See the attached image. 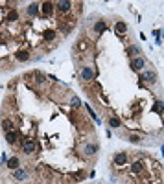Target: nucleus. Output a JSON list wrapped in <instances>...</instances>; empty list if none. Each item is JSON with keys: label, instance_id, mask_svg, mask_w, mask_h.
<instances>
[{"label": "nucleus", "instance_id": "nucleus-21", "mask_svg": "<svg viewBox=\"0 0 164 184\" xmlns=\"http://www.w3.org/2000/svg\"><path fill=\"white\" fill-rule=\"evenodd\" d=\"M138 53H140L138 46H131V48H129V55H138Z\"/></svg>", "mask_w": 164, "mask_h": 184}, {"label": "nucleus", "instance_id": "nucleus-10", "mask_svg": "<svg viewBox=\"0 0 164 184\" xmlns=\"http://www.w3.org/2000/svg\"><path fill=\"white\" fill-rule=\"evenodd\" d=\"M83 153L87 155V156H92V155H96V153H98V146H85Z\"/></svg>", "mask_w": 164, "mask_h": 184}, {"label": "nucleus", "instance_id": "nucleus-16", "mask_svg": "<svg viewBox=\"0 0 164 184\" xmlns=\"http://www.w3.org/2000/svg\"><path fill=\"white\" fill-rule=\"evenodd\" d=\"M17 59L19 61H28L30 59V53L26 52V50H24V52H17Z\"/></svg>", "mask_w": 164, "mask_h": 184}, {"label": "nucleus", "instance_id": "nucleus-23", "mask_svg": "<svg viewBox=\"0 0 164 184\" xmlns=\"http://www.w3.org/2000/svg\"><path fill=\"white\" fill-rule=\"evenodd\" d=\"M17 18H19L17 11H9V13H7V20H17Z\"/></svg>", "mask_w": 164, "mask_h": 184}, {"label": "nucleus", "instance_id": "nucleus-25", "mask_svg": "<svg viewBox=\"0 0 164 184\" xmlns=\"http://www.w3.org/2000/svg\"><path fill=\"white\" fill-rule=\"evenodd\" d=\"M72 105H74V107H79V105H81L79 98H76V96H74V98H72Z\"/></svg>", "mask_w": 164, "mask_h": 184}, {"label": "nucleus", "instance_id": "nucleus-7", "mask_svg": "<svg viewBox=\"0 0 164 184\" xmlns=\"http://www.w3.org/2000/svg\"><path fill=\"white\" fill-rule=\"evenodd\" d=\"M20 168V160H19V156H11L9 160H7V169H19Z\"/></svg>", "mask_w": 164, "mask_h": 184}, {"label": "nucleus", "instance_id": "nucleus-5", "mask_svg": "<svg viewBox=\"0 0 164 184\" xmlns=\"http://www.w3.org/2000/svg\"><path fill=\"white\" fill-rule=\"evenodd\" d=\"M144 66H146V61H144L142 57H135V59H133V63H131V68L136 70V72H138V70H142Z\"/></svg>", "mask_w": 164, "mask_h": 184}, {"label": "nucleus", "instance_id": "nucleus-17", "mask_svg": "<svg viewBox=\"0 0 164 184\" xmlns=\"http://www.w3.org/2000/svg\"><path fill=\"white\" fill-rule=\"evenodd\" d=\"M103 30H105V22H103V20L96 22V26H94V31H96V33H101Z\"/></svg>", "mask_w": 164, "mask_h": 184}, {"label": "nucleus", "instance_id": "nucleus-11", "mask_svg": "<svg viewBox=\"0 0 164 184\" xmlns=\"http://www.w3.org/2000/svg\"><path fill=\"white\" fill-rule=\"evenodd\" d=\"M39 11H41V6H39V4H30V7H28V15L35 17V15H39Z\"/></svg>", "mask_w": 164, "mask_h": 184}, {"label": "nucleus", "instance_id": "nucleus-9", "mask_svg": "<svg viewBox=\"0 0 164 184\" xmlns=\"http://www.w3.org/2000/svg\"><path fill=\"white\" fill-rule=\"evenodd\" d=\"M56 6L59 7V11H63V13H66V11H70V7H72V4H70V2H66V0H63V2H57Z\"/></svg>", "mask_w": 164, "mask_h": 184}, {"label": "nucleus", "instance_id": "nucleus-24", "mask_svg": "<svg viewBox=\"0 0 164 184\" xmlns=\"http://www.w3.org/2000/svg\"><path fill=\"white\" fill-rule=\"evenodd\" d=\"M35 79H37V83H42V81H44V76L39 74V72H35Z\"/></svg>", "mask_w": 164, "mask_h": 184}, {"label": "nucleus", "instance_id": "nucleus-8", "mask_svg": "<svg viewBox=\"0 0 164 184\" xmlns=\"http://www.w3.org/2000/svg\"><path fill=\"white\" fill-rule=\"evenodd\" d=\"M41 11L46 15V17H48V15H52L54 13V4L52 2H42L41 4Z\"/></svg>", "mask_w": 164, "mask_h": 184}, {"label": "nucleus", "instance_id": "nucleus-14", "mask_svg": "<svg viewBox=\"0 0 164 184\" xmlns=\"http://www.w3.org/2000/svg\"><path fill=\"white\" fill-rule=\"evenodd\" d=\"M116 31H118V33H127V24L122 22V20H118L116 22Z\"/></svg>", "mask_w": 164, "mask_h": 184}, {"label": "nucleus", "instance_id": "nucleus-12", "mask_svg": "<svg viewBox=\"0 0 164 184\" xmlns=\"http://www.w3.org/2000/svg\"><path fill=\"white\" fill-rule=\"evenodd\" d=\"M153 111L157 112V114H162V112H164V103H162L161 100H157V101H155V105H153Z\"/></svg>", "mask_w": 164, "mask_h": 184}, {"label": "nucleus", "instance_id": "nucleus-22", "mask_svg": "<svg viewBox=\"0 0 164 184\" xmlns=\"http://www.w3.org/2000/svg\"><path fill=\"white\" fill-rule=\"evenodd\" d=\"M2 127H4V129H6V133H9V131H11V129H13V123H11V122H9V120H6V122H4V125H2Z\"/></svg>", "mask_w": 164, "mask_h": 184}, {"label": "nucleus", "instance_id": "nucleus-20", "mask_svg": "<svg viewBox=\"0 0 164 184\" xmlns=\"http://www.w3.org/2000/svg\"><path fill=\"white\" fill-rule=\"evenodd\" d=\"M54 37H56V33H54L52 30L44 31V39H46V41H54Z\"/></svg>", "mask_w": 164, "mask_h": 184}, {"label": "nucleus", "instance_id": "nucleus-6", "mask_svg": "<svg viewBox=\"0 0 164 184\" xmlns=\"http://www.w3.org/2000/svg\"><path fill=\"white\" fill-rule=\"evenodd\" d=\"M112 162H114V166H124V164H127V155H126V153H118V155H114Z\"/></svg>", "mask_w": 164, "mask_h": 184}, {"label": "nucleus", "instance_id": "nucleus-19", "mask_svg": "<svg viewBox=\"0 0 164 184\" xmlns=\"http://www.w3.org/2000/svg\"><path fill=\"white\" fill-rule=\"evenodd\" d=\"M109 125H111V127H120V120L118 118H109Z\"/></svg>", "mask_w": 164, "mask_h": 184}, {"label": "nucleus", "instance_id": "nucleus-4", "mask_svg": "<svg viewBox=\"0 0 164 184\" xmlns=\"http://www.w3.org/2000/svg\"><path fill=\"white\" fill-rule=\"evenodd\" d=\"M13 177L17 179V181H26V179H28V169H24V168H19V169L13 171Z\"/></svg>", "mask_w": 164, "mask_h": 184}, {"label": "nucleus", "instance_id": "nucleus-13", "mask_svg": "<svg viewBox=\"0 0 164 184\" xmlns=\"http://www.w3.org/2000/svg\"><path fill=\"white\" fill-rule=\"evenodd\" d=\"M142 169H144V164L140 162V160H136V162L131 166V171H133V173H140Z\"/></svg>", "mask_w": 164, "mask_h": 184}, {"label": "nucleus", "instance_id": "nucleus-18", "mask_svg": "<svg viewBox=\"0 0 164 184\" xmlns=\"http://www.w3.org/2000/svg\"><path fill=\"white\" fill-rule=\"evenodd\" d=\"M127 140H129L131 144H138V142H142V138H140L138 135H129V136H127Z\"/></svg>", "mask_w": 164, "mask_h": 184}, {"label": "nucleus", "instance_id": "nucleus-1", "mask_svg": "<svg viewBox=\"0 0 164 184\" xmlns=\"http://www.w3.org/2000/svg\"><path fill=\"white\" fill-rule=\"evenodd\" d=\"M94 76H96V72L92 66H83L81 68V81H92Z\"/></svg>", "mask_w": 164, "mask_h": 184}, {"label": "nucleus", "instance_id": "nucleus-2", "mask_svg": "<svg viewBox=\"0 0 164 184\" xmlns=\"http://www.w3.org/2000/svg\"><path fill=\"white\" fill-rule=\"evenodd\" d=\"M35 149H37V144H35L33 140H24V142H22V151H24L26 155L35 153Z\"/></svg>", "mask_w": 164, "mask_h": 184}, {"label": "nucleus", "instance_id": "nucleus-15", "mask_svg": "<svg viewBox=\"0 0 164 184\" xmlns=\"http://www.w3.org/2000/svg\"><path fill=\"white\" fill-rule=\"evenodd\" d=\"M6 140H7V144H15L17 142V133H13V131L6 133Z\"/></svg>", "mask_w": 164, "mask_h": 184}, {"label": "nucleus", "instance_id": "nucleus-3", "mask_svg": "<svg viewBox=\"0 0 164 184\" xmlns=\"http://www.w3.org/2000/svg\"><path fill=\"white\" fill-rule=\"evenodd\" d=\"M140 81H146V83L153 85V83H157V74L151 72V70H147V72H144L142 76H140Z\"/></svg>", "mask_w": 164, "mask_h": 184}]
</instances>
